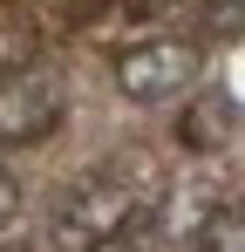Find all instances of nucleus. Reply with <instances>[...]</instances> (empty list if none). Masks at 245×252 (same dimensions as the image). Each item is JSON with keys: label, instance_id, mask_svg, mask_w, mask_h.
Instances as JSON below:
<instances>
[{"label": "nucleus", "instance_id": "1", "mask_svg": "<svg viewBox=\"0 0 245 252\" xmlns=\"http://www.w3.org/2000/svg\"><path fill=\"white\" fill-rule=\"evenodd\" d=\"M198 75H204V48H198V41H184V34L136 41V48H122V55H116V68H109L116 95L143 102V109L191 95V89H198Z\"/></svg>", "mask_w": 245, "mask_h": 252}, {"label": "nucleus", "instance_id": "2", "mask_svg": "<svg viewBox=\"0 0 245 252\" xmlns=\"http://www.w3.org/2000/svg\"><path fill=\"white\" fill-rule=\"evenodd\" d=\"M68 116L61 75L48 62H7L0 68V150H28L41 136H55Z\"/></svg>", "mask_w": 245, "mask_h": 252}, {"label": "nucleus", "instance_id": "3", "mask_svg": "<svg viewBox=\"0 0 245 252\" xmlns=\"http://www.w3.org/2000/svg\"><path fill=\"white\" fill-rule=\"evenodd\" d=\"M150 211H143V191L122 177V170H89L75 191L61 198V211H55V232H68V239H109V232H122V225H143Z\"/></svg>", "mask_w": 245, "mask_h": 252}, {"label": "nucleus", "instance_id": "4", "mask_svg": "<svg viewBox=\"0 0 245 252\" xmlns=\"http://www.w3.org/2000/svg\"><path fill=\"white\" fill-rule=\"evenodd\" d=\"M232 123H239V102H232V95H198V102L177 116V143H184V150H218V143L232 136Z\"/></svg>", "mask_w": 245, "mask_h": 252}, {"label": "nucleus", "instance_id": "5", "mask_svg": "<svg viewBox=\"0 0 245 252\" xmlns=\"http://www.w3.org/2000/svg\"><path fill=\"white\" fill-rule=\"evenodd\" d=\"M191 252H245V205H225L198 225V246Z\"/></svg>", "mask_w": 245, "mask_h": 252}, {"label": "nucleus", "instance_id": "6", "mask_svg": "<svg viewBox=\"0 0 245 252\" xmlns=\"http://www.w3.org/2000/svg\"><path fill=\"white\" fill-rule=\"evenodd\" d=\"M143 232H150V218H143V225H122V232H109V239H89L82 252H150Z\"/></svg>", "mask_w": 245, "mask_h": 252}, {"label": "nucleus", "instance_id": "7", "mask_svg": "<svg viewBox=\"0 0 245 252\" xmlns=\"http://www.w3.org/2000/svg\"><path fill=\"white\" fill-rule=\"evenodd\" d=\"M14 218H21V177H14V170H0V232H7Z\"/></svg>", "mask_w": 245, "mask_h": 252}, {"label": "nucleus", "instance_id": "8", "mask_svg": "<svg viewBox=\"0 0 245 252\" xmlns=\"http://www.w3.org/2000/svg\"><path fill=\"white\" fill-rule=\"evenodd\" d=\"M0 252H21V246H0Z\"/></svg>", "mask_w": 245, "mask_h": 252}]
</instances>
